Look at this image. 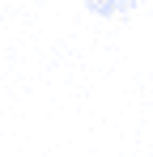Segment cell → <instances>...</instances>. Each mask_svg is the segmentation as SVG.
<instances>
[{"instance_id": "cell-1", "label": "cell", "mask_w": 153, "mask_h": 157, "mask_svg": "<svg viewBox=\"0 0 153 157\" xmlns=\"http://www.w3.org/2000/svg\"><path fill=\"white\" fill-rule=\"evenodd\" d=\"M85 9H89L94 17H106V21H115V17H128V13L136 9V0H85Z\"/></svg>"}]
</instances>
